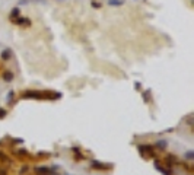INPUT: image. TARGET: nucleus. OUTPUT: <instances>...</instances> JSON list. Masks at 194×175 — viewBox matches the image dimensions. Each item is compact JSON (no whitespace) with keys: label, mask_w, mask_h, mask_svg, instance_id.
<instances>
[{"label":"nucleus","mask_w":194,"mask_h":175,"mask_svg":"<svg viewBox=\"0 0 194 175\" xmlns=\"http://www.w3.org/2000/svg\"><path fill=\"white\" fill-rule=\"evenodd\" d=\"M91 166H92L94 169H96V171H108V169L113 168L111 163H102V162L95 161V159L91 161Z\"/></svg>","instance_id":"1"},{"label":"nucleus","mask_w":194,"mask_h":175,"mask_svg":"<svg viewBox=\"0 0 194 175\" xmlns=\"http://www.w3.org/2000/svg\"><path fill=\"white\" fill-rule=\"evenodd\" d=\"M23 99H42V92L40 91H27L22 95Z\"/></svg>","instance_id":"2"},{"label":"nucleus","mask_w":194,"mask_h":175,"mask_svg":"<svg viewBox=\"0 0 194 175\" xmlns=\"http://www.w3.org/2000/svg\"><path fill=\"white\" fill-rule=\"evenodd\" d=\"M34 171H35V174L37 175H54V174H57L54 169L47 168V166H37Z\"/></svg>","instance_id":"3"},{"label":"nucleus","mask_w":194,"mask_h":175,"mask_svg":"<svg viewBox=\"0 0 194 175\" xmlns=\"http://www.w3.org/2000/svg\"><path fill=\"white\" fill-rule=\"evenodd\" d=\"M155 169H156V171H159L162 175H172V169L163 168V166H161L158 162H155Z\"/></svg>","instance_id":"4"},{"label":"nucleus","mask_w":194,"mask_h":175,"mask_svg":"<svg viewBox=\"0 0 194 175\" xmlns=\"http://www.w3.org/2000/svg\"><path fill=\"white\" fill-rule=\"evenodd\" d=\"M167 146H168V141L167 140H158L156 141V145H155L153 148L155 149H159V150H165V149H167Z\"/></svg>","instance_id":"5"},{"label":"nucleus","mask_w":194,"mask_h":175,"mask_svg":"<svg viewBox=\"0 0 194 175\" xmlns=\"http://www.w3.org/2000/svg\"><path fill=\"white\" fill-rule=\"evenodd\" d=\"M184 159H185V161H188V162H191L194 159V152L193 150H188V152H185V153H184Z\"/></svg>","instance_id":"6"},{"label":"nucleus","mask_w":194,"mask_h":175,"mask_svg":"<svg viewBox=\"0 0 194 175\" xmlns=\"http://www.w3.org/2000/svg\"><path fill=\"white\" fill-rule=\"evenodd\" d=\"M167 162L169 163V165H172V163H177L178 159H177V156H175V155H168L167 156Z\"/></svg>","instance_id":"7"},{"label":"nucleus","mask_w":194,"mask_h":175,"mask_svg":"<svg viewBox=\"0 0 194 175\" xmlns=\"http://www.w3.org/2000/svg\"><path fill=\"white\" fill-rule=\"evenodd\" d=\"M15 155L22 158V156H28L29 153H28V150H25V149H19V150H15Z\"/></svg>","instance_id":"8"},{"label":"nucleus","mask_w":194,"mask_h":175,"mask_svg":"<svg viewBox=\"0 0 194 175\" xmlns=\"http://www.w3.org/2000/svg\"><path fill=\"white\" fill-rule=\"evenodd\" d=\"M10 57H12V51H10V50H5V51L2 53V59H3V60H9Z\"/></svg>","instance_id":"9"},{"label":"nucleus","mask_w":194,"mask_h":175,"mask_svg":"<svg viewBox=\"0 0 194 175\" xmlns=\"http://www.w3.org/2000/svg\"><path fill=\"white\" fill-rule=\"evenodd\" d=\"M3 79L6 82H12L13 80V73H12V72H6V73L3 74Z\"/></svg>","instance_id":"10"},{"label":"nucleus","mask_w":194,"mask_h":175,"mask_svg":"<svg viewBox=\"0 0 194 175\" xmlns=\"http://www.w3.org/2000/svg\"><path fill=\"white\" fill-rule=\"evenodd\" d=\"M18 25H29V20H27L25 18H18V20H15Z\"/></svg>","instance_id":"11"},{"label":"nucleus","mask_w":194,"mask_h":175,"mask_svg":"<svg viewBox=\"0 0 194 175\" xmlns=\"http://www.w3.org/2000/svg\"><path fill=\"white\" fill-rule=\"evenodd\" d=\"M0 161L2 162H10V158H9L6 153H3V152L0 150Z\"/></svg>","instance_id":"12"},{"label":"nucleus","mask_w":194,"mask_h":175,"mask_svg":"<svg viewBox=\"0 0 194 175\" xmlns=\"http://www.w3.org/2000/svg\"><path fill=\"white\" fill-rule=\"evenodd\" d=\"M76 155H74V161H83V156L81 155V150H77V152H74Z\"/></svg>","instance_id":"13"},{"label":"nucleus","mask_w":194,"mask_h":175,"mask_svg":"<svg viewBox=\"0 0 194 175\" xmlns=\"http://www.w3.org/2000/svg\"><path fill=\"white\" fill-rule=\"evenodd\" d=\"M6 115H7V111H6V109H5V108H0V120H3Z\"/></svg>","instance_id":"14"},{"label":"nucleus","mask_w":194,"mask_h":175,"mask_svg":"<svg viewBox=\"0 0 194 175\" xmlns=\"http://www.w3.org/2000/svg\"><path fill=\"white\" fill-rule=\"evenodd\" d=\"M6 99H7V102H13V91H10V92L7 94Z\"/></svg>","instance_id":"15"},{"label":"nucleus","mask_w":194,"mask_h":175,"mask_svg":"<svg viewBox=\"0 0 194 175\" xmlns=\"http://www.w3.org/2000/svg\"><path fill=\"white\" fill-rule=\"evenodd\" d=\"M187 124L188 126H193V115H188L187 117Z\"/></svg>","instance_id":"16"},{"label":"nucleus","mask_w":194,"mask_h":175,"mask_svg":"<svg viewBox=\"0 0 194 175\" xmlns=\"http://www.w3.org/2000/svg\"><path fill=\"white\" fill-rule=\"evenodd\" d=\"M27 171H28V166H23V168H22V169L19 171V174H25Z\"/></svg>","instance_id":"17"},{"label":"nucleus","mask_w":194,"mask_h":175,"mask_svg":"<svg viewBox=\"0 0 194 175\" xmlns=\"http://www.w3.org/2000/svg\"><path fill=\"white\" fill-rule=\"evenodd\" d=\"M134 88H136V91H140V83H134Z\"/></svg>","instance_id":"18"},{"label":"nucleus","mask_w":194,"mask_h":175,"mask_svg":"<svg viewBox=\"0 0 194 175\" xmlns=\"http://www.w3.org/2000/svg\"><path fill=\"white\" fill-rule=\"evenodd\" d=\"M143 99H145V102H147V99H149V96H147V92H145V94H143Z\"/></svg>","instance_id":"19"},{"label":"nucleus","mask_w":194,"mask_h":175,"mask_svg":"<svg viewBox=\"0 0 194 175\" xmlns=\"http://www.w3.org/2000/svg\"><path fill=\"white\" fill-rule=\"evenodd\" d=\"M0 175H7V171L6 169H0Z\"/></svg>","instance_id":"20"},{"label":"nucleus","mask_w":194,"mask_h":175,"mask_svg":"<svg viewBox=\"0 0 194 175\" xmlns=\"http://www.w3.org/2000/svg\"><path fill=\"white\" fill-rule=\"evenodd\" d=\"M54 175H57V174H54Z\"/></svg>","instance_id":"21"}]
</instances>
